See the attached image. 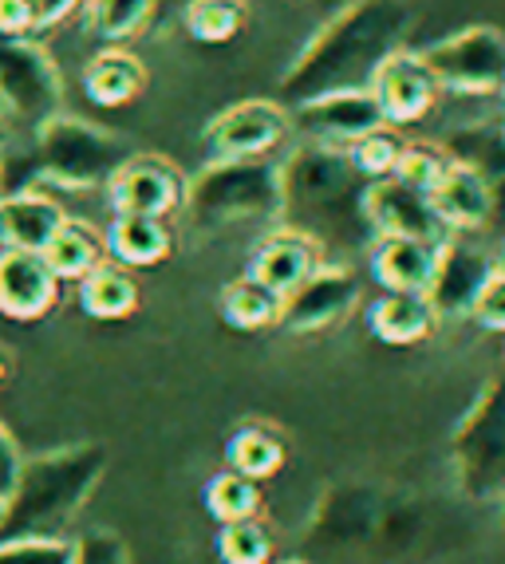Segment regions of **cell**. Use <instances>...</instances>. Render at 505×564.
Wrapping results in <instances>:
<instances>
[{
	"mask_svg": "<svg viewBox=\"0 0 505 564\" xmlns=\"http://www.w3.org/2000/svg\"><path fill=\"white\" fill-rule=\"evenodd\" d=\"M407 36L411 9L402 0H344L284 72V107L340 87H367L375 67L407 47Z\"/></svg>",
	"mask_w": 505,
	"mask_h": 564,
	"instance_id": "6da1fadb",
	"label": "cell"
},
{
	"mask_svg": "<svg viewBox=\"0 0 505 564\" xmlns=\"http://www.w3.org/2000/svg\"><path fill=\"white\" fill-rule=\"evenodd\" d=\"M281 226L309 234L327 249H367L375 241L364 217L367 178L347 151L300 142L281 162Z\"/></svg>",
	"mask_w": 505,
	"mask_h": 564,
	"instance_id": "7a4b0ae2",
	"label": "cell"
},
{
	"mask_svg": "<svg viewBox=\"0 0 505 564\" xmlns=\"http://www.w3.org/2000/svg\"><path fill=\"white\" fill-rule=\"evenodd\" d=\"M107 474V446L67 443L32 454L20 466L12 494L0 506V541L64 536Z\"/></svg>",
	"mask_w": 505,
	"mask_h": 564,
	"instance_id": "3957f363",
	"label": "cell"
},
{
	"mask_svg": "<svg viewBox=\"0 0 505 564\" xmlns=\"http://www.w3.org/2000/svg\"><path fill=\"white\" fill-rule=\"evenodd\" d=\"M281 162L277 159H209L186 178L182 221L197 237H222L245 226H281Z\"/></svg>",
	"mask_w": 505,
	"mask_h": 564,
	"instance_id": "277c9868",
	"label": "cell"
},
{
	"mask_svg": "<svg viewBox=\"0 0 505 564\" xmlns=\"http://www.w3.org/2000/svg\"><path fill=\"white\" fill-rule=\"evenodd\" d=\"M450 470L470 506L505 513V376L490 379L459 419L450 438Z\"/></svg>",
	"mask_w": 505,
	"mask_h": 564,
	"instance_id": "5b68a950",
	"label": "cell"
},
{
	"mask_svg": "<svg viewBox=\"0 0 505 564\" xmlns=\"http://www.w3.org/2000/svg\"><path fill=\"white\" fill-rule=\"evenodd\" d=\"M131 147L122 134L95 127L75 115H60L32 139V159H36L40 189H104L111 174L131 159Z\"/></svg>",
	"mask_w": 505,
	"mask_h": 564,
	"instance_id": "8992f818",
	"label": "cell"
},
{
	"mask_svg": "<svg viewBox=\"0 0 505 564\" xmlns=\"http://www.w3.org/2000/svg\"><path fill=\"white\" fill-rule=\"evenodd\" d=\"M64 115V76L36 36H0V127L12 139H36Z\"/></svg>",
	"mask_w": 505,
	"mask_h": 564,
	"instance_id": "52a82bcc",
	"label": "cell"
},
{
	"mask_svg": "<svg viewBox=\"0 0 505 564\" xmlns=\"http://www.w3.org/2000/svg\"><path fill=\"white\" fill-rule=\"evenodd\" d=\"M442 91L462 99H502L505 87V32L494 24H470L434 40L419 52Z\"/></svg>",
	"mask_w": 505,
	"mask_h": 564,
	"instance_id": "ba28073f",
	"label": "cell"
},
{
	"mask_svg": "<svg viewBox=\"0 0 505 564\" xmlns=\"http://www.w3.org/2000/svg\"><path fill=\"white\" fill-rule=\"evenodd\" d=\"M497 269L502 253L486 234H447L427 289V301L439 312V321H470V308Z\"/></svg>",
	"mask_w": 505,
	"mask_h": 564,
	"instance_id": "9c48e42d",
	"label": "cell"
},
{
	"mask_svg": "<svg viewBox=\"0 0 505 564\" xmlns=\"http://www.w3.org/2000/svg\"><path fill=\"white\" fill-rule=\"evenodd\" d=\"M297 134L289 107L272 99H241L222 107L202 131L209 159H272Z\"/></svg>",
	"mask_w": 505,
	"mask_h": 564,
	"instance_id": "30bf717a",
	"label": "cell"
},
{
	"mask_svg": "<svg viewBox=\"0 0 505 564\" xmlns=\"http://www.w3.org/2000/svg\"><path fill=\"white\" fill-rule=\"evenodd\" d=\"M292 115V134L300 142H316V147H336L347 151L367 134L384 131L387 119L375 104V95L367 87H340V91L312 95L289 107Z\"/></svg>",
	"mask_w": 505,
	"mask_h": 564,
	"instance_id": "8fae6325",
	"label": "cell"
},
{
	"mask_svg": "<svg viewBox=\"0 0 505 564\" xmlns=\"http://www.w3.org/2000/svg\"><path fill=\"white\" fill-rule=\"evenodd\" d=\"M359 273L347 269L340 261H324L309 281L292 289L281 304V321L277 328H284L289 336H316L344 324L359 304Z\"/></svg>",
	"mask_w": 505,
	"mask_h": 564,
	"instance_id": "7c38bea8",
	"label": "cell"
},
{
	"mask_svg": "<svg viewBox=\"0 0 505 564\" xmlns=\"http://www.w3.org/2000/svg\"><path fill=\"white\" fill-rule=\"evenodd\" d=\"M111 214H142V217H179L186 198V174L166 154H139L122 162L104 186Z\"/></svg>",
	"mask_w": 505,
	"mask_h": 564,
	"instance_id": "4fadbf2b",
	"label": "cell"
},
{
	"mask_svg": "<svg viewBox=\"0 0 505 564\" xmlns=\"http://www.w3.org/2000/svg\"><path fill=\"white\" fill-rule=\"evenodd\" d=\"M367 91L375 95L387 127H411L439 107L442 87L415 47H399L375 67V76L367 79Z\"/></svg>",
	"mask_w": 505,
	"mask_h": 564,
	"instance_id": "5bb4252c",
	"label": "cell"
},
{
	"mask_svg": "<svg viewBox=\"0 0 505 564\" xmlns=\"http://www.w3.org/2000/svg\"><path fill=\"white\" fill-rule=\"evenodd\" d=\"M364 217L372 237H415V241H447L439 214L431 206V194L407 186L399 178L367 182L364 194Z\"/></svg>",
	"mask_w": 505,
	"mask_h": 564,
	"instance_id": "9a60e30c",
	"label": "cell"
},
{
	"mask_svg": "<svg viewBox=\"0 0 505 564\" xmlns=\"http://www.w3.org/2000/svg\"><path fill=\"white\" fill-rule=\"evenodd\" d=\"M324 261H327V253L320 241H312V237L300 234V229L277 226L272 234H265L261 241H257L245 276L261 281L265 289H272L284 301V296L309 281Z\"/></svg>",
	"mask_w": 505,
	"mask_h": 564,
	"instance_id": "2e32d148",
	"label": "cell"
},
{
	"mask_svg": "<svg viewBox=\"0 0 505 564\" xmlns=\"http://www.w3.org/2000/svg\"><path fill=\"white\" fill-rule=\"evenodd\" d=\"M442 147H447L450 159L466 162V166H474L477 174L486 178L490 202H494L486 237L502 249V241H505V122H502V115H497V122H490V119L466 122V127H459Z\"/></svg>",
	"mask_w": 505,
	"mask_h": 564,
	"instance_id": "e0dca14e",
	"label": "cell"
},
{
	"mask_svg": "<svg viewBox=\"0 0 505 564\" xmlns=\"http://www.w3.org/2000/svg\"><path fill=\"white\" fill-rule=\"evenodd\" d=\"M60 304V281L40 253L0 249V316L36 324Z\"/></svg>",
	"mask_w": 505,
	"mask_h": 564,
	"instance_id": "ac0fdd59",
	"label": "cell"
},
{
	"mask_svg": "<svg viewBox=\"0 0 505 564\" xmlns=\"http://www.w3.org/2000/svg\"><path fill=\"white\" fill-rule=\"evenodd\" d=\"M431 206L447 234H486L494 214L486 178L459 159H450V166L442 170L439 186L431 189Z\"/></svg>",
	"mask_w": 505,
	"mask_h": 564,
	"instance_id": "d6986e66",
	"label": "cell"
},
{
	"mask_svg": "<svg viewBox=\"0 0 505 564\" xmlns=\"http://www.w3.org/2000/svg\"><path fill=\"white\" fill-rule=\"evenodd\" d=\"M67 221V209L47 189H20L0 198V249L44 253Z\"/></svg>",
	"mask_w": 505,
	"mask_h": 564,
	"instance_id": "ffe728a7",
	"label": "cell"
},
{
	"mask_svg": "<svg viewBox=\"0 0 505 564\" xmlns=\"http://www.w3.org/2000/svg\"><path fill=\"white\" fill-rule=\"evenodd\" d=\"M439 245L415 237H375L367 245V269L384 292H427L431 289Z\"/></svg>",
	"mask_w": 505,
	"mask_h": 564,
	"instance_id": "44dd1931",
	"label": "cell"
},
{
	"mask_svg": "<svg viewBox=\"0 0 505 564\" xmlns=\"http://www.w3.org/2000/svg\"><path fill=\"white\" fill-rule=\"evenodd\" d=\"M147 76L150 72L142 56H135L131 47L122 44H107L84 64L79 84L95 107H131L147 91Z\"/></svg>",
	"mask_w": 505,
	"mask_h": 564,
	"instance_id": "7402d4cb",
	"label": "cell"
},
{
	"mask_svg": "<svg viewBox=\"0 0 505 564\" xmlns=\"http://www.w3.org/2000/svg\"><path fill=\"white\" fill-rule=\"evenodd\" d=\"M107 261L122 269H154L174 253V229L166 217H142V214H115L104 234Z\"/></svg>",
	"mask_w": 505,
	"mask_h": 564,
	"instance_id": "603a6c76",
	"label": "cell"
},
{
	"mask_svg": "<svg viewBox=\"0 0 505 564\" xmlns=\"http://www.w3.org/2000/svg\"><path fill=\"white\" fill-rule=\"evenodd\" d=\"M439 312L431 308L427 292H384L367 308V328L375 339H384L391 348H411L431 339L439 328Z\"/></svg>",
	"mask_w": 505,
	"mask_h": 564,
	"instance_id": "cb8c5ba5",
	"label": "cell"
},
{
	"mask_svg": "<svg viewBox=\"0 0 505 564\" xmlns=\"http://www.w3.org/2000/svg\"><path fill=\"white\" fill-rule=\"evenodd\" d=\"M284 462H289V443H284V434L269 423H249L237 426L229 438H225V466L253 481H269L284 470Z\"/></svg>",
	"mask_w": 505,
	"mask_h": 564,
	"instance_id": "d4e9b609",
	"label": "cell"
},
{
	"mask_svg": "<svg viewBox=\"0 0 505 564\" xmlns=\"http://www.w3.org/2000/svg\"><path fill=\"white\" fill-rule=\"evenodd\" d=\"M47 261V269L56 273V281H84L92 269H99V264L107 261V241L104 234L95 226H87V221H79V217H67L64 226H60V234L47 241V249L40 253Z\"/></svg>",
	"mask_w": 505,
	"mask_h": 564,
	"instance_id": "484cf974",
	"label": "cell"
},
{
	"mask_svg": "<svg viewBox=\"0 0 505 564\" xmlns=\"http://www.w3.org/2000/svg\"><path fill=\"white\" fill-rule=\"evenodd\" d=\"M142 292H139V281H135L131 269H122L115 261H104L99 269L79 281V308L92 316V321H127L135 316L139 308Z\"/></svg>",
	"mask_w": 505,
	"mask_h": 564,
	"instance_id": "4316f807",
	"label": "cell"
},
{
	"mask_svg": "<svg viewBox=\"0 0 505 564\" xmlns=\"http://www.w3.org/2000/svg\"><path fill=\"white\" fill-rule=\"evenodd\" d=\"M281 296L272 289H265L261 281H253V276H237L222 289L217 296V312H222V321L237 332H261V328H277L281 321Z\"/></svg>",
	"mask_w": 505,
	"mask_h": 564,
	"instance_id": "83f0119b",
	"label": "cell"
},
{
	"mask_svg": "<svg viewBox=\"0 0 505 564\" xmlns=\"http://www.w3.org/2000/svg\"><path fill=\"white\" fill-rule=\"evenodd\" d=\"M249 0H190L179 29L194 44H229L249 29Z\"/></svg>",
	"mask_w": 505,
	"mask_h": 564,
	"instance_id": "f1b7e54d",
	"label": "cell"
},
{
	"mask_svg": "<svg viewBox=\"0 0 505 564\" xmlns=\"http://www.w3.org/2000/svg\"><path fill=\"white\" fill-rule=\"evenodd\" d=\"M154 0H87L84 20L87 32L107 44H127L135 36H147Z\"/></svg>",
	"mask_w": 505,
	"mask_h": 564,
	"instance_id": "f546056e",
	"label": "cell"
},
{
	"mask_svg": "<svg viewBox=\"0 0 505 564\" xmlns=\"http://www.w3.org/2000/svg\"><path fill=\"white\" fill-rule=\"evenodd\" d=\"M202 501H206L209 518H214L217 525H229V521L257 518L265 506V494H261V481H253V478H245V474L225 466V470H217L214 478L206 481Z\"/></svg>",
	"mask_w": 505,
	"mask_h": 564,
	"instance_id": "4dcf8cb0",
	"label": "cell"
},
{
	"mask_svg": "<svg viewBox=\"0 0 505 564\" xmlns=\"http://www.w3.org/2000/svg\"><path fill=\"white\" fill-rule=\"evenodd\" d=\"M222 564H272V533L261 518L249 521H229V525L217 529L214 541Z\"/></svg>",
	"mask_w": 505,
	"mask_h": 564,
	"instance_id": "1f68e13d",
	"label": "cell"
},
{
	"mask_svg": "<svg viewBox=\"0 0 505 564\" xmlns=\"http://www.w3.org/2000/svg\"><path fill=\"white\" fill-rule=\"evenodd\" d=\"M447 166H450V154L442 142H402L399 166H395L391 178L407 182V186L422 189V194H431Z\"/></svg>",
	"mask_w": 505,
	"mask_h": 564,
	"instance_id": "d6a6232c",
	"label": "cell"
},
{
	"mask_svg": "<svg viewBox=\"0 0 505 564\" xmlns=\"http://www.w3.org/2000/svg\"><path fill=\"white\" fill-rule=\"evenodd\" d=\"M402 142H407V139H399V134H395V127H384V131H375V134H367V139H359L356 147H347V159H352V166H356L367 182L391 178L395 166H399Z\"/></svg>",
	"mask_w": 505,
	"mask_h": 564,
	"instance_id": "836d02e7",
	"label": "cell"
},
{
	"mask_svg": "<svg viewBox=\"0 0 505 564\" xmlns=\"http://www.w3.org/2000/svg\"><path fill=\"white\" fill-rule=\"evenodd\" d=\"M0 564H75V536L0 541Z\"/></svg>",
	"mask_w": 505,
	"mask_h": 564,
	"instance_id": "e575fe53",
	"label": "cell"
},
{
	"mask_svg": "<svg viewBox=\"0 0 505 564\" xmlns=\"http://www.w3.org/2000/svg\"><path fill=\"white\" fill-rule=\"evenodd\" d=\"M75 564H135L131 549L111 529H92L75 536Z\"/></svg>",
	"mask_w": 505,
	"mask_h": 564,
	"instance_id": "d590c367",
	"label": "cell"
},
{
	"mask_svg": "<svg viewBox=\"0 0 505 564\" xmlns=\"http://www.w3.org/2000/svg\"><path fill=\"white\" fill-rule=\"evenodd\" d=\"M470 321H474L477 328L502 332L505 336V269H497V273L486 281L482 296H477L474 308H470Z\"/></svg>",
	"mask_w": 505,
	"mask_h": 564,
	"instance_id": "8d00e7d4",
	"label": "cell"
},
{
	"mask_svg": "<svg viewBox=\"0 0 505 564\" xmlns=\"http://www.w3.org/2000/svg\"><path fill=\"white\" fill-rule=\"evenodd\" d=\"M40 32V9L36 0H0V36L20 40Z\"/></svg>",
	"mask_w": 505,
	"mask_h": 564,
	"instance_id": "74e56055",
	"label": "cell"
},
{
	"mask_svg": "<svg viewBox=\"0 0 505 564\" xmlns=\"http://www.w3.org/2000/svg\"><path fill=\"white\" fill-rule=\"evenodd\" d=\"M20 466H24V454H20V446H17V438H12L9 426L0 423V506H4V498H9L12 486H17Z\"/></svg>",
	"mask_w": 505,
	"mask_h": 564,
	"instance_id": "f35d334b",
	"label": "cell"
},
{
	"mask_svg": "<svg viewBox=\"0 0 505 564\" xmlns=\"http://www.w3.org/2000/svg\"><path fill=\"white\" fill-rule=\"evenodd\" d=\"M84 4L87 0H36L40 32H52V29H60V24H67L75 12H84Z\"/></svg>",
	"mask_w": 505,
	"mask_h": 564,
	"instance_id": "ab89813d",
	"label": "cell"
},
{
	"mask_svg": "<svg viewBox=\"0 0 505 564\" xmlns=\"http://www.w3.org/2000/svg\"><path fill=\"white\" fill-rule=\"evenodd\" d=\"M190 0H154V12H150V29L147 36H159V32H166L170 24L179 29L182 24V12H186Z\"/></svg>",
	"mask_w": 505,
	"mask_h": 564,
	"instance_id": "60d3db41",
	"label": "cell"
},
{
	"mask_svg": "<svg viewBox=\"0 0 505 564\" xmlns=\"http://www.w3.org/2000/svg\"><path fill=\"white\" fill-rule=\"evenodd\" d=\"M9 371H12V359H9V351L0 348V383H4V379H9Z\"/></svg>",
	"mask_w": 505,
	"mask_h": 564,
	"instance_id": "b9f144b4",
	"label": "cell"
},
{
	"mask_svg": "<svg viewBox=\"0 0 505 564\" xmlns=\"http://www.w3.org/2000/svg\"><path fill=\"white\" fill-rule=\"evenodd\" d=\"M272 564H312V561H300V556H284V561H272Z\"/></svg>",
	"mask_w": 505,
	"mask_h": 564,
	"instance_id": "7bdbcfd3",
	"label": "cell"
},
{
	"mask_svg": "<svg viewBox=\"0 0 505 564\" xmlns=\"http://www.w3.org/2000/svg\"><path fill=\"white\" fill-rule=\"evenodd\" d=\"M502 122H505V87H502Z\"/></svg>",
	"mask_w": 505,
	"mask_h": 564,
	"instance_id": "ee69618b",
	"label": "cell"
},
{
	"mask_svg": "<svg viewBox=\"0 0 505 564\" xmlns=\"http://www.w3.org/2000/svg\"><path fill=\"white\" fill-rule=\"evenodd\" d=\"M497 253H502V269H505V241H502V249H497Z\"/></svg>",
	"mask_w": 505,
	"mask_h": 564,
	"instance_id": "f6af8a7d",
	"label": "cell"
},
{
	"mask_svg": "<svg viewBox=\"0 0 505 564\" xmlns=\"http://www.w3.org/2000/svg\"><path fill=\"white\" fill-rule=\"evenodd\" d=\"M4 134H9V131H4V127H0V147H4Z\"/></svg>",
	"mask_w": 505,
	"mask_h": 564,
	"instance_id": "bcb514c9",
	"label": "cell"
}]
</instances>
